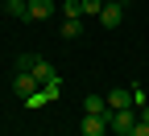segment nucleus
Segmentation results:
<instances>
[{"label": "nucleus", "instance_id": "obj_9", "mask_svg": "<svg viewBox=\"0 0 149 136\" xmlns=\"http://www.w3.org/2000/svg\"><path fill=\"white\" fill-rule=\"evenodd\" d=\"M4 12L8 17H29V0H4Z\"/></svg>", "mask_w": 149, "mask_h": 136}, {"label": "nucleus", "instance_id": "obj_15", "mask_svg": "<svg viewBox=\"0 0 149 136\" xmlns=\"http://www.w3.org/2000/svg\"><path fill=\"white\" fill-rule=\"evenodd\" d=\"M145 103H149V99H145V91H141V87H133V107H137V111H141V107H145Z\"/></svg>", "mask_w": 149, "mask_h": 136}, {"label": "nucleus", "instance_id": "obj_17", "mask_svg": "<svg viewBox=\"0 0 149 136\" xmlns=\"http://www.w3.org/2000/svg\"><path fill=\"white\" fill-rule=\"evenodd\" d=\"M108 4H124V0H108Z\"/></svg>", "mask_w": 149, "mask_h": 136}, {"label": "nucleus", "instance_id": "obj_16", "mask_svg": "<svg viewBox=\"0 0 149 136\" xmlns=\"http://www.w3.org/2000/svg\"><path fill=\"white\" fill-rule=\"evenodd\" d=\"M133 136H149V124H145V120H137V128H133Z\"/></svg>", "mask_w": 149, "mask_h": 136}, {"label": "nucleus", "instance_id": "obj_8", "mask_svg": "<svg viewBox=\"0 0 149 136\" xmlns=\"http://www.w3.org/2000/svg\"><path fill=\"white\" fill-rule=\"evenodd\" d=\"M29 70H33V79H37V83H50V79H58V74H54V66L46 62V58H33V66H29Z\"/></svg>", "mask_w": 149, "mask_h": 136}, {"label": "nucleus", "instance_id": "obj_12", "mask_svg": "<svg viewBox=\"0 0 149 136\" xmlns=\"http://www.w3.org/2000/svg\"><path fill=\"white\" fill-rule=\"evenodd\" d=\"M104 4H108V0H83V17H100Z\"/></svg>", "mask_w": 149, "mask_h": 136}, {"label": "nucleus", "instance_id": "obj_5", "mask_svg": "<svg viewBox=\"0 0 149 136\" xmlns=\"http://www.w3.org/2000/svg\"><path fill=\"white\" fill-rule=\"evenodd\" d=\"M104 99H108V107H112V111H120V107H133V91H124V87H116V91H108Z\"/></svg>", "mask_w": 149, "mask_h": 136}, {"label": "nucleus", "instance_id": "obj_13", "mask_svg": "<svg viewBox=\"0 0 149 136\" xmlns=\"http://www.w3.org/2000/svg\"><path fill=\"white\" fill-rule=\"evenodd\" d=\"M42 91L50 95V99H58V95H62V79H50V83H42Z\"/></svg>", "mask_w": 149, "mask_h": 136}, {"label": "nucleus", "instance_id": "obj_3", "mask_svg": "<svg viewBox=\"0 0 149 136\" xmlns=\"http://www.w3.org/2000/svg\"><path fill=\"white\" fill-rule=\"evenodd\" d=\"M79 132H83V136H104V132H108V120H104V115H87V111H83Z\"/></svg>", "mask_w": 149, "mask_h": 136}, {"label": "nucleus", "instance_id": "obj_14", "mask_svg": "<svg viewBox=\"0 0 149 136\" xmlns=\"http://www.w3.org/2000/svg\"><path fill=\"white\" fill-rule=\"evenodd\" d=\"M46 103H50L46 91H37V95H29V99H25V107H46Z\"/></svg>", "mask_w": 149, "mask_h": 136}, {"label": "nucleus", "instance_id": "obj_4", "mask_svg": "<svg viewBox=\"0 0 149 136\" xmlns=\"http://www.w3.org/2000/svg\"><path fill=\"white\" fill-rule=\"evenodd\" d=\"M120 21H124V4H104V8H100V25L116 29Z\"/></svg>", "mask_w": 149, "mask_h": 136}, {"label": "nucleus", "instance_id": "obj_11", "mask_svg": "<svg viewBox=\"0 0 149 136\" xmlns=\"http://www.w3.org/2000/svg\"><path fill=\"white\" fill-rule=\"evenodd\" d=\"M62 12H66V21L70 17H83V0H62Z\"/></svg>", "mask_w": 149, "mask_h": 136}, {"label": "nucleus", "instance_id": "obj_6", "mask_svg": "<svg viewBox=\"0 0 149 136\" xmlns=\"http://www.w3.org/2000/svg\"><path fill=\"white\" fill-rule=\"evenodd\" d=\"M54 17V0H29V21H46Z\"/></svg>", "mask_w": 149, "mask_h": 136}, {"label": "nucleus", "instance_id": "obj_10", "mask_svg": "<svg viewBox=\"0 0 149 136\" xmlns=\"http://www.w3.org/2000/svg\"><path fill=\"white\" fill-rule=\"evenodd\" d=\"M79 33H83V17H70L62 25V37H79Z\"/></svg>", "mask_w": 149, "mask_h": 136}, {"label": "nucleus", "instance_id": "obj_1", "mask_svg": "<svg viewBox=\"0 0 149 136\" xmlns=\"http://www.w3.org/2000/svg\"><path fill=\"white\" fill-rule=\"evenodd\" d=\"M104 120H108V132H120V136H124V132H133V128H137L141 111H137V107H120V111H108Z\"/></svg>", "mask_w": 149, "mask_h": 136}, {"label": "nucleus", "instance_id": "obj_2", "mask_svg": "<svg viewBox=\"0 0 149 136\" xmlns=\"http://www.w3.org/2000/svg\"><path fill=\"white\" fill-rule=\"evenodd\" d=\"M13 91L21 95V99H29V95H37V91H42V83L33 79V70H21V74L13 79Z\"/></svg>", "mask_w": 149, "mask_h": 136}, {"label": "nucleus", "instance_id": "obj_7", "mask_svg": "<svg viewBox=\"0 0 149 136\" xmlns=\"http://www.w3.org/2000/svg\"><path fill=\"white\" fill-rule=\"evenodd\" d=\"M83 111H87V115H108L112 107H108L104 95H87V99H83Z\"/></svg>", "mask_w": 149, "mask_h": 136}]
</instances>
